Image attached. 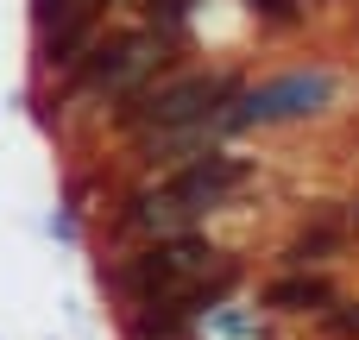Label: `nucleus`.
<instances>
[{
  "instance_id": "obj_1",
  "label": "nucleus",
  "mask_w": 359,
  "mask_h": 340,
  "mask_svg": "<svg viewBox=\"0 0 359 340\" xmlns=\"http://www.w3.org/2000/svg\"><path fill=\"white\" fill-rule=\"evenodd\" d=\"M240 183H246V164H240V158H227V151H208V158H196V164H183V170H170V177H158V183L133 189V196H126V208L114 215V233H120V240H133V246L196 233V221H202V215H215Z\"/></svg>"
},
{
  "instance_id": "obj_2",
  "label": "nucleus",
  "mask_w": 359,
  "mask_h": 340,
  "mask_svg": "<svg viewBox=\"0 0 359 340\" xmlns=\"http://www.w3.org/2000/svg\"><path fill=\"white\" fill-rule=\"evenodd\" d=\"M233 101H240V82L227 69H177L164 82H145L133 95H120V114L114 126L126 139H151V132H183V126H208L221 120L233 132Z\"/></svg>"
},
{
  "instance_id": "obj_3",
  "label": "nucleus",
  "mask_w": 359,
  "mask_h": 340,
  "mask_svg": "<svg viewBox=\"0 0 359 340\" xmlns=\"http://www.w3.org/2000/svg\"><path fill=\"white\" fill-rule=\"evenodd\" d=\"M183 32H158V25H133V32H107L88 44V57L69 69V95H133L145 82H164L183 69Z\"/></svg>"
},
{
  "instance_id": "obj_4",
  "label": "nucleus",
  "mask_w": 359,
  "mask_h": 340,
  "mask_svg": "<svg viewBox=\"0 0 359 340\" xmlns=\"http://www.w3.org/2000/svg\"><path fill=\"white\" fill-rule=\"evenodd\" d=\"M233 284H240V259L227 252L215 271H202V278H189V284L164 290V297L126 303V340H183L202 315H208V309H221V303L233 297Z\"/></svg>"
},
{
  "instance_id": "obj_5",
  "label": "nucleus",
  "mask_w": 359,
  "mask_h": 340,
  "mask_svg": "<svg viewBox=\"0 0 359 340\" xmlns=\"http://www.w3.org/2000/svg\"><path fill=\"white\" fill-rule=\"evenodd\" d=\"M227 252H215L202 233H177V240H145V246H133L120 265H114V290L126 297V303H145V297H164V290H177V284H189V278H202V271H215Z\"/></svg>"
},
{
  "instance_id": "obj_6",
  "label": "nucleus",
  "mask_w": 359,
  "mask_h": 340,
  "mask_svg": "<svg viewBox=\"0 0 359 340\" xmlns=\"http://www.w3.org/2000/svg\"><path fill=\"white\" fill-rule=\"evenodd\" d=\"M334 101V69H290L278 82H259V88H240L233 101V132L240 126H284V120H309Z\"/></svg>"
},
{
  "instance_id": "obj_7",
  "label": "nucleus",
  "mask_w": 359,
  "mask_h": 340,
  "mask_svg": "<svg viewBox=\"0 0 359 340\" xmlns=\"http://www.w3.org/2000/svg\"><path fill=\"white\" fill-rule=\"evenodd\" d=\"M265 303H271L278 315H328V309H334V284L316 278V271H290V278H278V284L265 290Z\"/></svg>"
},
{
  "instance_id": "obj_8",
  "label": "nucleus",
  "mask_w": 359,
  "mask_h": 340,
  "mask_svg": "<svg viewBox=\"0 0 359 340\" xmlns=\"http://www.w3.org/2000/svg\"><path fill=\"white\" fill-rule=\"evenodd\" d=\"M347 240H353V221H347V215H322L316 227H303V233L284 246V259H290L297 271H309V265H328Z\"/></svg>"
},
{
  "instance_id": "obj_9",
  "label": "nucleus",
  "mask_w": 359,
  "mask_h": 340,
  "mask_svg": "<svg viewBox=\"0 0 359 340\" xmlns=\"http://www.w3.org/2000/svg\"><path fill=\"white\" fill-rule=\"evenodd\" d=\"M183 19H189V0H145V25H158V32H183Z\"/></svg>"
},
{
  "instance_id": "obj_10",
  "label": "nucleus",
  "mask_w": 359,
  "mask_h": 340,
  "mask_svg": "<svg viewBox=\"0 0 359 340\" xmlns=\"http://www.w3.org/2000/svg\"><path fill=\"white\" fill-rule=\"evenodd\" d=\"M322 328L334 340H359V303H334V309L322 315Z\"/></svg>"
},
{
  "instance_id": "obj_11",
  "label": "nucleus",
  "mask_w": 359,
  "mask_h": 340,
  "mask_svg": "<svg viewBox=\"0 0 359 340\" xmlns=\"http://www.w3.org/2000/svg\"><path fill=\"white\" fill-rule=\"evenodd\" d=\"M259 19H271V25H297L303 19V0H246Z\"/></svg>"
},
{
  "instance_id": "obj_12",
  "label": "nucleus",
  "mask_w": 359,
  "mask_h": 340,
  "mask_svg": "<svg viewBox=\"0 0 359 340\" xmlns=\"http://www.w3.org/2000/svg\"><path fill=\"white\" fill-rule=\"evenodd\" d=\"M76 6H82V0H32V19H38V32H50V25H63Z\"/></svg>"
}]
</instances>
